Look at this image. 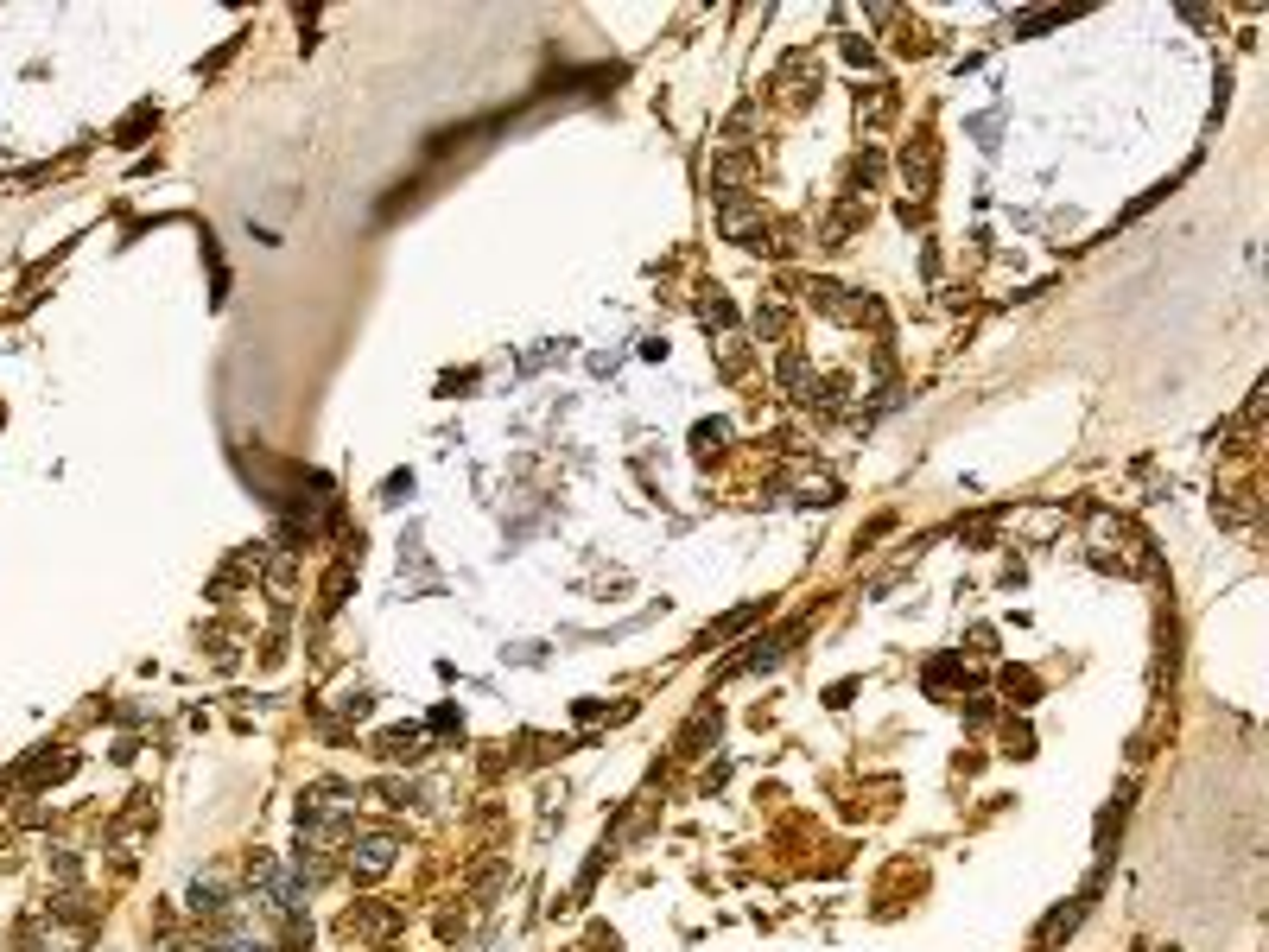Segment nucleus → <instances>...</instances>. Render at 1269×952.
I'll use <instances>...</instances> for the list:
<instances>
[{"label": "nucleus", "mask_w": 1269, "mask_h": 952, "mask_svg": "<svg viewBox=\"0 0 1269 952\" xmlns=\"http://www.w3.org/2000/svg\"><path fill=\"white\" fill-rule=\"evenodd\" d=\"M394 851H400V845L388 839V831H375V839H363V845L349 851V870H355V883H375V876H388V870H394Z\"/></svg>", "instance_id": "obj_3"}, {"label": "nucleus", "mask_w": 1269, "mask_h": 952, "mask_svg": "<svg viewBox=\"0 0 1269 952\" xmlns=\"http://www.w3.org/2000/svg\"><path fill=\"white\" fill-rule=\"evenodd\" d=\"M933 172H940V147H933V134H915L901 147V178H907V190L915 197H927L933 190Z\"/></svg>", "instance_id": "obj_2"}, {"label": "nucleus", "mask_w": 1269, "mask_h": 952, "mask_svg": "<svg viewBox=\"0 0 1269 952\" xmlns=\"http://www.w3.org/2000/svg\"><path fill=\"white\" fill-rule=\"evenodd\" d=\"M1073 927H1080V901H1073V908H1053V915L1041 921V946L1060 940V934H1073Z\"/></svg>", "instance_id": "obj_7"}, {"label": "nucleus", "mask_w": 1269, "mask_h": 952, "mask_svg": "<svg viewBox=\"0 0 1269 952\" xmlns=\"http://www.w3.org/2000/svg\"><path fill=\"white\" fill-rule=\"evenodd\" d=\"M787 324H794V318H787V305H762V312H756L762 337H787Z\"/></svg>", "instance_id": "obj_8"}, {"label": "nucleus", "mask_w": 1269, "mask_h": 952, "mask_svg": "<svg viewBox=\"0 0 1269 952\" xmlns=\"http://www.w3.org/2000/svg\"><path fill=\"white\" fill-rule=\"evenodd\" d=\"M717 229L730 235V242H743V248H762V204L743 197V190H724V204H717Z\"/></svg>", "instance_id": "obj_1"}, {"label": "nucleus", "mask_w": 1269, "mask_h": 952, "mask_svg": "<svg viewBox=\"0 0 1269 952\" xmlns=\"http://www.w3.org/2000/svg\"><path fill=\"white\" fill-rule=\"evenodd\" d=\"M756 616H762V610L749 604V610H736V616H724V623H711V629H705V648H711V641H724V635H736V629H743V623H756Z\"/></svg>", "instance_id": "obj_9"}, {"label": "nucleus", "mask_w": 1269, "mask_h": 952, "mask_svg": "<svg viewBox=\"0 0 1269 952\" xmlns=\"http://www.w3.org/2000/svg\"><path fill=\"white\" fill-rule=\"evenodd\" d=\"M889 114H895V95L882 89V83L870 89V102H857V122H870V128H882V122H889Z\"/></svg>", "instance_id": "obj_6"}, {"label": "nucleus", "mask_w": 1269, "mask_h": 952, "mask_svg": "<svg viewBox=\"0 0 1269 952\" xmlns=\"http://www.w3.org/2000/svg\"><path fill=\"white\" fill-rule=\"evenodd\" d=\"M781 388H787V394H800V400H812V394H819V381H812V363H806V349H781Z\"/></svg>", "instance_id": "obj_4"}, {"label": "nucleus", "mask_w": 1269, "mask_h": 952, "mask_svg": "<svg viewBox=\"0 0 1269 952\" xmlns=\"http://www.w3.org/2000/svg\"><path fill=\"white\" fill-rule=\"evenodd\" d=\"M375 749L388 756V762H413V756H419V730H413V724H400V730H381V743H375Z\"/></svg>", "instance_id": "obj_5"}]
</instances>
